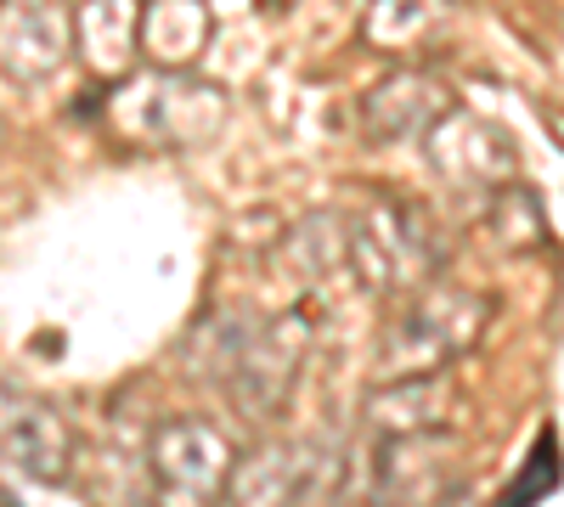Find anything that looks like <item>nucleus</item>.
Instances as JSON below:
<instances>
[{
    "mask_svg": "<svg viewBox=\"0 0 564 507\" xmlns=\"http://www.w3.org/2000/svg\"><path fill=\"white\" fill-rule=\"evenodd\" d=\"M486 299L480 294H468V288H435V294H423L406 305V316L395 321V333L384 344L390 355V373H435V366L457 361L468 344L480 339L486 328Z\"/></svg>",
    "mask_w": 564,
    "mask_h": 507,
    "instance_id": "nucleus-1",
    "label": "nucleus"
},
{
    "mask_svg": "<svg viewBox=\"0 0 564 507\" xmlns=\"http://www.w3.org/2000/svg\"><path fill=\"white\" fill-rule=\"evenodd\" d=\"M300 361H305L300 321H231L220 373L243 411H276L300 378Z\"/></svg>",
    "mask_w": 564,
    "mask_h": 507,
    "instance_id": "nucleus-2",
    "label": "nucleus"
},
{
    "mask_svg": "<svg viewBox=\"0 0 564 507\" xmlns=\"http://www.w3.org/2000/svg\"><path fill=\"white\" fill-rule=\"evenodd\" d=\"M153 474L170 507H209L231 480V440L209 418H175L153 440Z\"/></svg>",
    "mask_w": 564,
    "mask_h": 507,
    "instance_id": "nucleus-3",
    "label": "nucleus"
},
{
    "mask_svg": "<svg viewBox=\"0 0 564 507\" xmlns=\"http://www.w3.org/2000/svg\"><path fill=\"white\" fill-rule=\"evenodd\" d=\"M435 249L412 209H379L356 225V271L372 288H406L430 271Z\"/></svg>",
    "mask_w": 564,
    "mask_h": 507,
    "instance_id": "nucleus-4",
    "label": "nucleus"
},
{
    "mask_svg": "<svg viewBox=\"0 0 564 507\" xmlns=\"http://www.w3.org/2000/svg\"><path fill=\"white\" fill-rule=\"evenodd\" d=\"M0 456L18 463L23 474H34V480H63L68 456H74L68 423L45 400L0 389Z\"/></svg>",
    "mask_w": 564,
    "mask_h": 507,
    "instance_id": "nucleus-5",
    "label": "nucleus"
},
{
    "mask_svg": "<svg viewBox=\"0 0 564 507\" xmlns=\"http://www.w3.org/2000/svg\"><path fill=\"white\" fill-rule=\"evenodd\" d=\"M558 474H564V456H558V434H553V429H542V434H536V445H531V456H525V469L513 474L508 496H502V502H491V507H536L542 496H553Z\"/></svg>",
    "mask_w": 564,
    "mask_h": 507,
    "instance_id": "nucleus-6",
    "label": "nucleus"
}]
</instances>
